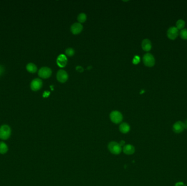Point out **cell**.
Segmentation results:
<instances>
[{"label":"cell","instance_id":"6da1fadb","mask_svg":"<svg viewBox=\"0 0 187 186\" xmlns=\"http://www.w3.org/2000/svg\"><path fill=\"white\" fill-rule=\"evenodd\" d=\"M11 127L7 124H4L0 127V139L4 140L8 139L11 136Z\"/></svg>","mask_w":187,"mask_h":186},{"label":"cell","instance_id":"7a4b0ae2","mask_svg":"<svg viewBox=\"0 0 187 186\" xmlns=\"http://www.w3.org/2000/svg\"><path fill=\"white\" fill-rule=\"evenodd\" d=\"M108 148L110 152L115 155L120 154L122 150V146L115 141H111L108 145Z\"/></svg>","mask_w":187,"mask_h":186},{"label":"cell","instance_id":"3957f363","mask_svg":"<svg viewBox=\"0 0 187 186\" xmlns=\"http://www.w3.org/2000/svg\"><path fill=\"white\" fill-rule=\"evenodd\" d=\"M143 62L145 66L152 67L155 65V58L150 53L145 54L143 58Z\"/></svg>","mask_w":187,"mask_h":186},{"label":"cell","instance_id":"277c9868","mask_svg":"<svg viewBox=\"0 0 187 186\" xmlns=\"http://www.w3.org/2000/svg\"><path fill=\"white\" fill-rule=\"evenodd\" d=\"M110 119L112 122L115 124H118L123 120L122 114L118 111H113L110 114Z\"/></svg>","mask_w":187,"mask_h":186},{"label":"cell","instance_id":"5b68a950","mask_svg":"<svg viewBox=\"0 0 187 186\" xmlns=\"http://www.w3.org/2000/svg\"><path fill=\"white\" fill-rule=\"evenodd\" d=\"M52 73V70L48 67H42L38 71V75L43 79L49 78Z\"/></svg>","mask_w":187,"mask_h":186},{"label":"cell","instance_id":"8992f818","mask_svg":"<svg viewBox=\"0 0 187 186\" xmlns=\"http://www.w3.org/2000/svg\"><path fill=\"white\" fill-rule=\"evenodd\" d=\"M57 80L61 83H64L68 80L69 75L64 70H59L57 75Z\"/></svg>","mask_w":187,"mask_h":186},{"label":"cell","instance_id":"52a82bcc","mask_svg":"<svg viewBox=\"0 0 187 186\" xmlns=\"http://www.w3.org/2000/svg\"><path fill=\"white\" fill-rule=\"evenodd\" d=\"M167 35L169 39L175 40L178 35V30L176 27H170L167 32Z\"/></svg>","mask_w":187,"mask_h":186},{"label":"cell","instance_id":"ba28073f","mask_svg":"<svg viewBox=\"0 0 187 186\" xmlns=\"http://www.w3.org/2000/svg\"><path fill=\"white\" fill-rule=\"evenodd\" d=\"M42 84V81L40 79H34L31 83V89L34 91H37L41 89Z\"/></svg>","mask_w":187,"mask_h":186},{"label":"cell","instance_id":"9c48e42d","mask_svg":"<svg viewBox=\"0 0 187 186\" xmlns=\"http://www.w3.org/2000/svg\"><path fill=\"white\" fill-rule=\"evenodd\" d=\"M83 26L80 23H76L73 24L71 27V31L74 35H78L83 30Z\"/></svg>","mask_w":187,"mask_h":186},{"label":"cell","instance_id":"30bf717a","mask_svg":"<svg viewBox=\"0 0 187 186\" xmlns=\"http://www.w3.org/2000/svg\"><path fill=\"white\" fill-rule=\"evenodd\" d=\"M123 151L126 155H131L135 153V148L133 145L131 144H127L123 146Z\"/></svg>","mask_w":187,"mask_h":186},{"label":"cell","instance_id":"8fae6325","mask_svg":"<svg viewBox=\"0 0 187 186\" xmlns=\"http://www.w3.org/2000/svg\"><path fill=\"white\" fill-rule=\"evenodd\" d=\"M57 62V65L60 67L61 68L65 67L67 63V58L65 55H60L58 56Z\"/></svg>","mask_w":187,"mask_h":186},{"label":"cell","instance_id":"7c38bea8","mask_svg":"<svg viewBox=\"0 0 187 186\" xmlns=\"http://www.w3.org/2000/svg\"><path fill=\"white\" fill-rule=\"evenodd\" d=\"M184 128V123L181 121H177L173 126V130L176 133H180L183 131Z\"/></svg>","mask_w":187,"mask_h":186},{"label":"cell","instance_id":"4fadbf2b","mask_svg":"<svg viewBox=\"0 0 187 186\" xmlns=\"http://www.w3.org/2000/svg\"><path fill=\"white\" fill-rule=\"evenodd\" d=\"M142 49L145 51H149L152 49V43L148 39H144L142 43Z\"/></svg>","mask_w":187,"mask_h":186},{"label":"cell","instance_id":"5bb4252c","mask_svg":"<svg viewBox=\"0 0 187 186\" xmlns=\"http://www.w3.org/2000/svg\"><path fill=\"white\" fill-rule=\"evenodd\" d=\"M130 130V127L129 124L126 122L122 123L119 126V131L123 134H126L129 132Z\"/></svg>","mask_w":187,"mask_h":186},{"label":"cell","instance_id":"9a60e30c","mask_svg":"<svg viewBox=\"0 0 187 186\" xmlns=\"http://www.w3.org/2000/svg\"><path fill=\"white\" fill-rule=\"evenodd\" d=\"M8 151V145L4 141H0V154H6Z\"/></svg>","mask_w":187,"mask_h":186},{"label":"cell","instance_id":"2e32d148","mask_svg":"<svg viewBox=\"0 0 187 186\" xmlns=\"http://www.w3.org/2000/svg\"><path fill=\"white\" fill-rule=\"evenodd\" d=\"M27 70L30 73H34L35 72H36V71L37 70V68L36 66L34 63H30L27 66Z\"/></svg>","mask_w":187,"mask_h":186},{"label":"cell","instance_id":"e0dca14e","mask_svg":"<svg viewBox=\"0 0 187 186\" xmlns=\"http://www.w3.org/2000/svg\"><path fill=\"white\" fill-rule=\"evenodd\" d=\"M185 26V21L183 20H178L176 23V28L178 30L183 29V27Z\"/></svg>","mask_w":187,"mask_h":186},{"label":"cell","instance_id":"ac0fdd59","mask_svg":"<svg viewBox=\"0 0 187 186\" xmlns=\"http://www.w3.org/2000/svg\"><path fill=\"white\" fill-rule=\"evenodd\" d=\"M77 19H78V21L80 22V23H84L87 20V16L85 13H82L78 16Z\"/></svg>","mask_w":187,"mask_h":186},{"label":"cell","instance_id":"d6986e66","mask_svg":"<svg viewBox=\"0 0 187 186\" xmlns=\"http://www.w3.org/2000/svg\"><path fill=\"white\" fill-rule=\"evenodd\" d=\"M75 50L74 49L71 48H67L66 51H65V53L67 56H68L69 57H72L73 56V55L75 54Z\"/></svg>","mask_w":187,"mask_h":186},{"label":"cell","instance_id":"ffe728a7","mask_svg":"<svg viewBox=\"0 0 187 186\" xmlns=\"http://www.w3.org/2000/svg\"><path fill=\"white\" fill-rule=\"evenodd\" d=\"M180 37L184 40L187 39V29H182L180 32Z\"/></svg>","mask_w":187,"mask_h":186},{"label":"cell","instance_id":"44dd1931","mask_svg":"<svg viewBox=\"0 0 187 186\" xmlns=\"http://www.w3.org/2000/svg\"><path fill=\"white\" fill-rule=\"evenodd\" d=\"M140 61V58L138 56H135L133 59V63L134 64H138Z\"/></svg>","mask_w":187,"mask_h":186},{"label":"cell","instance_id":"7402d4cb","mask_svg":"<svg viewBox=\"0 0 187 186\" xmlns=\"http://www.w3.org/2000/svg\"><path fill=\"white\" fill-rule=\"evenodd\" d=\"M4 72V67L2 66H0V76H1Z\"/></svg>","mask_w":187,"mask_h":186},{"label":"cell","instance_id":"603a6c76","mask_svg":"<svg viewBox=\"0 0 187 186\" xmlns=\"http://www.w3.org/2000/svg\"><path fill=\"white\" fill-rule=\"evenodd\" d=\"M50 94V92L49 91H45L43 94V97H48L49 96V95Z\"/></svg>","mask_w":187,"mask_h":186},{"label":"cell","instance_id":"cb8c5ba5","mask_svg":"<svg viewBox=\"0 0 187 186\" xmlns=\"http://www.w3.org/2000/svg\"><path fill=\"white\" fill-rule=\"evenodd\" d=\"M78 67L80 68V69H78V68H76V70H77L78 71H79V72H83V68H82V67L78 66Z\"/></svg>","mask_w":187,"mask_h":186},{"label":"cell","instance_id":"d4e9b609","mask_svg":"<svg viewBox=\"0 0 187 186\" xmlns=\"http://www.w3.org/2000/svg\"><path fill=\"white\" fill-rule=\"evenodd\" d=\"M184 184L182 182H178L177 183H176L175 186H183Z\"/></svg>","mask_w":187,"mask_h":186},{"label":"cell","instance_id":"484cf974","mask_svg":"<svg viewBox=\"0 0 187 186\" xmlns=\"http://www.w3.org/2000/svg\"><path fill=\"white\" fill-rule=\"evenodd\" d=\"M120 145L121 146H124V144H125V141H121V142H120Z\"/></svg>","mask_w":187,"mask_h":186},{"label":"cell","instance_id":"4316f807","mask_svg":"<svg viewBox=\"0 0 187 186\" xmlns=\"http://www.w3.org/2000/svg\"><path fill=\"white\" fill-rule=\"evenodd\" d=\"M184 128L187 129V120L185 122V123H184Z\"/></svg>","mask_w":187,"mask_h":186}]
</instances>
